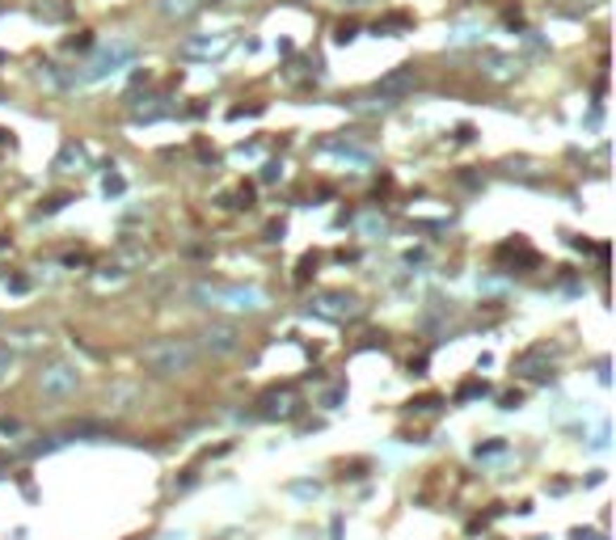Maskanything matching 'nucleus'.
I'll return each mask as SVG.
<instances>
[{
  "label": "nucleus",
  "mask_w": 616,
  "mask_h": 540,
  "mask_svg": "<svg viewBox=\"0 0 616 540\" xmlns=\"http://www.w3.org/2000/svg\"><path fill=\"white\" fill-rule=\"evenodd\" d=\"M490 393V384L486 380H469V384H460L456 389V401H473V397H486Z\"/></svg>",
  "instance_id": "0eeeda50"
},
{
  "label": "nucleus",
  "mask_w": 616,
  "mask_h": 540,
  "mask_svg": "<svg viewBox=\"0 0 616 540\" xmlns=\"http://www.w3.org/2000/svg\"><path fill=\"white\" fill-rule=\"evenodd\" d=\"M435 406H439V397H435V393H427V397L410 401V410H418V414H427V410H435Z\"/></svg>",
  "instance_id": "1a4fd4ad"
},
{
  "label": "nucleus",
  "mask_w": 616,
  "mask_h": 540,
  "mask_svg": "<svg viewBox=\"0 0 616 540\" xmlns=\"http://www.w3.org/2000/svg\"><path fill=\"white\" fill-rule=\"evenodd\" d=\"M139 363L148 376L156 380H169V376H182L199 363V342L194 338H182V334H165V338H152L144 351H139Z\"/></svg>",
  "instance_id": "f257e3e1"
},
{
  "label": "nucleus",
  "mask_w": 616,
  "mask_h": 540,
  "mask_svg": "<svg viewBox=\"0 0 616 540\" xmlns=\"http://www.w3.org/2000/svg\"><path fill=\"white\" fill-rule=\"evenodd\" d=\"M190 300H199L207 308H245V313L262 308V291H253V287H220V283H194Z\"/></svg>",
  "instance_id": "f03ea898"
},
{
  "label": "nucleus",
  "mask_w": 616,
  "mask_h": 540,
  "mask_svg": "<svg viewBox=\"0 0 616 540\" xmlns=\"http://www.w3.org/2000/svg\"><path fill=\"white\" fill-rule=\"evenodd\" d=\"M414 80H418V76H414V68H401V72L384 76V80H380V89H384V93H401V89H410Z\"/></svg>",
  "instance_id": "423d86ee"
},
{
  "label": "nucleus",
  "mask_w": 616,
  "mask_h": 540,
  "mask_svg": "<svg viewBox=\"0 0 616 540\" xmlns=\"http://www.w3.org/2000/svg\"><path fill=\"white\" fill-rule=\"evenodd\" d=\"M308 313L321 317V321H355L363 313V300L351 296V291H317L308 300Z\"/></svg>",
  "instance_id": "7ed1b4c3"
},
{
  "label": "nucleus",
  "mask_w": 616,
  "mask_h": 540,
  "mask_svg": "<svg viewBox=\"0 0 616 540\" xmlns=\"http://www.w3.org/2000/svg\"><path fill=\"white\" fill-rule=\"evenodd\" d=\"M520 401H524V397H520V393H507V397H503V410H515V406H520Z\"/></svg>",
  "instance_id": "9d476101"
},
{
  "label": "nucleus",
  "mask_w": 616,
  "mask_h": 540,
  "mask_svg": "<svg viewBox=\"0 0 616 540\" xmlns=\"http://www.w3.org/2000/svg\"><path fill=\"white\" fill-rule=\"evenodd\" d=\"M13 363H17V355H13V351H8V346L0 342V380H4L8 372H13Z\"/></svg>",
  "instance_id": "6e6552de"
},
{
  "label": "nucleus",
  "mask_w": 616,
  "mask_h": 540,
  "mask_svg": "<svg viewBox=\"0 0 616 540\" xmlns=\"http://www.w3.org/2000/svg\"><path fill=\"white\" fill-rule=\"evenodd\" d=\"M76 384H80V372H76L72 363H46V368L38 372L42 397H68V393H76Z\"/></svg>",
  "instance_id": "20e7f679"
},
{
  "label": "nucleus",
  "mask_w": 616,
  "mask_h": 540,
  "mask_svg": "<svg viewBox=\"0 0 616 540\" xmlns=\"http://www.w3.org/2000/svg\"><path fill=\"white\" fill-rule=\"evenodd\" d=\"M203 346L211 351V355H232L237 346H241V334H237V325H228V321H211V325H203Z\"/></svg>",
  "instance_id": "39448f33"
}]
</instances>
